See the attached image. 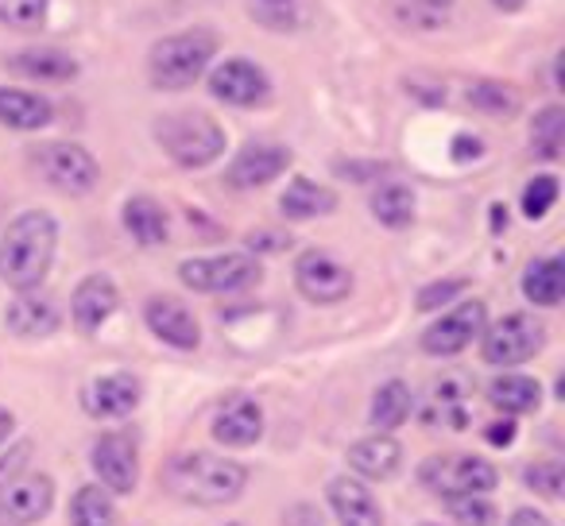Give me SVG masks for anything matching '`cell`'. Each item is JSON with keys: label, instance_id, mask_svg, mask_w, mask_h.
<instances>
[{"label": "cell", "instance_id": "cell-20", "mask_svg": "<svg viewBox=\"0 0 565 526\" xmlns=\"http://www.w3.org/2000/svg\"><path fill=\"white\" fill-rule=\"evenodd\" d=\"M4 325H9L17 337H51L58 330V307L47 294L20 291L12 299V307L4 310Z\"/></svg>", "mask_w": 565, "mask_h": 526}, {"label": "cell", "instance_id": "cell-21", "mask_svg": "<svg viewBox=\"0 0 565 526\" xmlns=\"http://www.w3.org/2000/svg\"><path fill=\"white\" fill-rule=\"evenodd\" d=\"M349 464L369 480H392L403 464V446L392 433H372V438H361L356 446H349Z\"/></svg>", "mask_w": 565, "mask_h": 526}, {"label": "cell", "instance_id": "cell-8", "mask_svg": "<svg viewBox=\"0 0 565 526\" xmlns=\"http://www.w3.org/2000/svg\"><path fill=\"white\" fill-rule=\"evenodd\" d=\"M179 279L190 291L202 294H233L244 287L259 283V259L244 256V251H225V256H205V259H182Z\"/></svg>", "mask_w": 565, "mask_h": 526}, {"label": "cell", "instance_id": "cell-19", "mask_svg": "<svg viewBox=\"0 0 565 526\" xmlns=\"http://www.w3.org/2000/svg\"><path fill=\"white\" fill-rule=\"evenodd\" d=\"M326 495H330V511L338 515V526H384V511H380L372 487L361 484V480H330Z\"/></svg>", "mask_w": 565, "mask_h": 526}, {"label": "cell", "instance_id": "cell-38", "mask_svg": "<svg viewBox=\"0 0 565 526\" xmlns=\"http://www.w3.org/2000/svg\"><path fill=\"white\" fill-rule=\"evenodd\" d=\"M554 202H557V179H554V174H539L534 182H526V190H523V213L531 221L546 217V213L554 210Z\"/></svg>", "mask_w": 565, "mask_h": 526}, {"label": "cell", "instance_id": "cell-22", "mask_svg": "<svg viewBox=\"0 0 565 526\" xmlns=\"http://www.w3.org/2000/svg\"><path fill=\"white\" fill-rule=\"evenodd\" d=\"M55 109H51L47 97L28 94V89H0V125L17 128V132H40L51 125Z\"/></svg>", "mask_w": 565, "mask_h": 526}, {"label": "cell", "instance_id": "cell-3", "mask_svg": "<svg viewBox=\"0 0 565 526\" xmlns=\"http://www.w3.org/2000/svg\"><path fill=\"white\" fill-rule=\"evenodd\" d=\"M213 55H217V35L205 32V28L167 35L151 47L148 78L156 89H186L210 71Z\"/></svg>", "mask_w": 565, "mask_h": 526}, {"label": "cell", "instance_id": "cell-15", "mask_svg": "<svg viewBox=\"0 0 565 526\" xmlns=\"http://www.w3.org/2000/svg\"><path fill=\"white\" fill-rule=\"evenodd\" d=\"M213 438L228 449H244V446H256L264 438V410H259L256 399L248 395H233L217 407L213 415Z\"/></svg>", "mask_w": 565, "mask_h": 526}, {"label": "cell", "instance_id": "cell-44", "mask_svg": "<svg viewBox=\"0 0 565 526\" xmlns=\"http://www.w3.org/2000/svg\"><path fill=\"white\" fill-rule=\"evenodd\" d=\"M12 426H17V418H12V410H4V407H0V441H9Z\"/></svg>", "mask_w": 565, "mask_h": 526}, {"label": "cell", "instance_id": "cell-32", "mask_svg": "<svg viewBox=\"0 0 565 526\" xmlns=\"http://www.w3.org/2000/svg\"><path fill=\"white\" fill-rule=\"evenodd\" d=\"M465 395H469V384L461 376H446L441 384H434V399L430 410H426V422L441 410V422H449L454 430H465Z\"/></svg>", "mask_w": 565, "mask_h": 526}, {"label": "cell", "instance_id": "cell-37", "mask_svg": "<svg viewBox=\"0 0 565 526\" xmlns=\"http://www.w3.org/2000/svg\"><path fill=\"white\" fill-rule=\"evenodd\" d=\"M449 518L457 526H495V507L480 495H449Z\"/></svg>", "mask_w": 565, "mask_h": 526}, {"label": "cell", "instance_id": "cell-35", "mask_svg": "<svg viewBox=\"0 0 565 526\" xmlns=\"http://www.w3.org/2000/svg\"><path fill=\"white\" fill-rule=\"evenodd\" d=\"M0 24L17 32H35L47 24V0H0Z\"/></svg>", "mask_w": 565, "mask_h": 526}, {"label": "cell", "instance_id": "cell-33", "mask_svg": "<svg viewBox=\"0 0 565 526\" xmlns=\"http://www.w3.org/2000/svg\"><path fill=\"white\" fill-rule=\"evenodd\" d=\"M562 143H565V112L557 105L542 109L534 117V128H531V148L539 159H557L562 155Z\"/></svg>", "mask_w": 565, "mask_h": 526}, {"label": "cell", "instance_id": "cell-46", "mask_svg": "<svg viewBox=\"0 0 565 526\" xmlns=\"http://www.w3.org/2000/svg\"><path fill=\"white\" fill-rule=\"evenodd\" d=\"M228 526H244V523H228Z\"/></svg>", "mask_w": 565, "mask_h": 526}, {"label": "cell", "instance_id": "cell-29", "mask_svg": "<svg viewBox=\"0 0 565 526\" xmlns=\"http://www.w3.org/2000/svg\"><path fill=\"white\" fill-rule=\"evenodd\" d=\"M523 294L526 302L534 307H557L565 294V268L557 256H546V259H534L531 268L523 271Z\"/></svg>", "mask_w": 565, "mask_h": 526}, {"label": "cell", "instance_id": "cell-31", "mask_svg": "<svg viewBox=\"0 0 565 526\" xmlns=\"http://www.w3.org/2000/svg\"><path fill=\"white\" fill-rule=\"evenodd\" d=\"M71 526H117V507L102 484H86L74 492Z\"/></svg>", "mask_w": 565, "mask_h": 526}, {"label": "cell", "instance_id": "cell-39", "mask_svg": "<svg viewBox=\"0 0 565 526\" xmlns=\"http://www.w3.org/2000/svg\"><path fill=\"white\" fill-rule=\"evenodd\" d=\"M461 291H465V279H441V283L423 287V294H418V310H438V307H446V302H454Z\"/></svg>", "mask_w": 565, "mask_h": 526}, {"label": "cell", "instance_id": "cell-30", "mask_svg": "<svg viewBox=\"0 0 565 526\" xmlns=\"http://www.w3.org/2000/svg\"><path fill=\"white\" fill-rule=\"evenodd\" d=\"M372 217L387 228H407L415 221V194L403 182H387L372 194Z\"/></svg>", "mask_w": 565, "mask_h": 526}, {"label": "cell", "instance_id": "cell-17", "mask_svg": "<svg viewBox=\"0 0 565 526\" xmlns=\"http://www.w3.org/2000/svg\"><path fill=\"white\" fill-rule=\"evenodd\" d=\"M117 302H120V291L109 276H86L74 287V299H71L74 325H78L82 333H97L113 318Z\"/></svg>", "mask_w": 565, "mask_h": 526}, {"label": "cell", "instance_id": "cell-9", "mask_svg": "<svg viewBox=\"0 0 565 526\" xmlns=\"http://www.w3.org/2000/svg\"><path fill=\"white\" fill-rule=\"evenodd\" d=\"M295 287H299L302 299L318 302V307H333V302H345L353 294V271L341 264L330 251H302L299 264H295Z\"/></svg>", "mask_w": 565, "mask_h": 526}, {"label": "cell", "instance_id": "cell-27", "mask_svg": "<svg viewBox=\"0 0 565 526\" xmlns=\"http://www.w3.org/2000/svg\"><path fill=\"white\" fill-rule=\"evenodd\" d=\"M125 228L136 244L143 248H156V244H167L171 236V225H167V213L156 197H128L125 202Z\"/></svg>", "mask_w": 565, "mask_h": 526}, {"label": "cell", "instance_id": "cell-7", "mask_svg": "<svg viewBox=\"0 0 565 526\" xmlns=\"http://www.w3.org/2000/svg\"><path fill=\"white\" fill-rule=\"evenodd\" d=\"M480 337H484L480 353H484L488 364H495V368H515V364H526L542 353V345H546V325L531 314H508L495 325H484Z\"/></svg>", "mask_w": 565, "mask_h": 526}, {"label": "cell", "instance_id": "cell-4", "mask_svg": "<svg viewBox=\"0 0 565 526\" xmlns=\"http://www.w3.org/2000/svg\"><path fill=\"white\" fill-rule=\"evenodd\" d=\"M156 140L167 155L179 167H205L225 151V132L213 117L198 109H182V112H163L156 120Z\"/></svg>", "mask_w": 565, "mask_h": 526}, {"label": "cell", "instance_id": "cell-26", "mask_svg": "<svg viewBox=\"0 0 565 526\" xmlns=\"http://www.w3.org/2000/svg\"><path fill=\"white\" fill-rule=\"evenodd\" d=\"M279 210H282V217H291V221L326 217V213L338 210V194H333L330 186H318V182H310V179H295L291 186L282 190Z\"/></svg>", "mask_w": 565, "mask_h": 526}, {"label": "cell", "instance_id": "cell-1", "mask_svg": "<svg viewBox=\"0 0 565 526\" xmlns=\"http://www.w3.org/2000/svg\"><path fill=\"white\" fill-rule=\"evenodd\" d=\"M58 248V225L51 213L28 210L0 236V279L17 291H35L47 279Z\"/></svg>", "mask_w": 565, "mask_h": 526}, {"label": "cell", "instance_id": "cell-6", "mask_svg": "<svg viewBox=\"0 0 565 526\" xmlns=\"http://www.w3.org/2000/svg\"><path fill=\"white\" fill-rule=\"evenodd\" d=\"M418 480L430 487L434 495L449 500V495H488L500 484V472L492 461L472 453H454V457H430L418 469Z\"/></svg>", "mask_w": 565, "mask_h": 526}, {"label": "cell", "instance_id": "cell-28", "mask_svg": "<svg viewBox=\"0 0 565 526\" xmlns=\"http://www.w3.org/2000/svg\"><path fill=\"white\" fill-rule=\"evenodd\" d=\"M411 407H415V395H411V387L403 384V379H387V384L372 395V415H369L372 430H376V433L399 430V426L411 418Z\"/></svg>", "mask_w": 565, "mask_h": 526}, {"label": "cell", "instance_id": "cell-24", "mask_svg": "<svg viewBox=\"0 0 565 526\" xmlns=\"http://www.w3.org/2000/svg\"><path fill=\"white\" fill-rule=\"evenodd\" d=\"M9 66L35 82H71L78 74V63L58 47H24L9 58Z\"/></svg>", "mask_w": 565, "mask_h": 526}, {"label": "cell", "instance_id": "cell-41", "mask_svg": "<svg viewBox=\"0 0 565 526\" xmlns=\"http://www.w3.org/2000/svg\"><path fill=\"white\" fill-rule=\"evenodd\" d=\"M484 438L492 441V446H511V441H515V422H511V418H503V422H492Z\"/></svg>", "mask_w": 565, "mask_h": 526}, {"label": "cell", "instance_id": "cell-36", "mask_svg": "<svg viewBox=\"0 0 565 526\" xmlns=\"http://www.w3.org/2000/svg\"><path fill=\"white\" fill-rule=\"evenodd\" d=\"M526 487L539 492L542 500H562L565 492V464L562 461H534L531 469L523 472Z\"/></svg>", "mask_w": 565, "mask_h": 526}, {"label": "cell", "instance_id": "cell-5", "mask_svg": "<svg viewBox=\"0 0 565 526\" xmlns=\"http://www.w3.org/2000/svg\"><path fill=\"white\" fill-rule=\"evenodd\" d=\"M32 167L40 171V179L47 186H55L58 194H71V197H82L102 182V167L97 159L89 155L86 148L78 143H63V140H51V143H40L32 151Z\"/></svg>", "mask_w": 565, "mask_h": 526}, {"label": "cell", "instance_id": "cell-2", "mask_svg": "<svg viewBox=\"0 0 565 526\" xmlns=\"http://www.w3.org/2000/svg\"><path fill=\"white\" fill-rule=\"evenodd\" d=\"M163 487L190 507H225L248 487V469L233 457L179 453L174 461H167Z\"/></svg>", "mask_w": 565, "mask_h": 526}, {"label": "cell", "instance_id": "cell-34", "mask_svg": "<svg viewBox=\"0 0 565 526\" xmlns=\"http://www.w3.org/2000/svg\"><path fill=\"white\" fill-rule=\"evenodd\" d=\"M469 101L472 109L488 112V117H515L519 112V94L503 82H472Z\"/></svg>", "mask_w": 565, "mask_h": 526}, {"label": "cell", "instance_id": "cell-11", "mask_svg": "<svg viewBox=\"0 0 565 526\" xmlns=\"http://www.w3.org/2000/svg\"><path fill=\"white\" fill-rule=\"evenodd\" d=\"M97 480L109 495H132L140 480V449L128 433H102L89 449Z\"/></svg>", "mask_w": 565, "mask_h": 526}, {"label": "cell", "instance_id": "cell-43", "mask_svg": "<svg viewBox=\"0 0 565 526\" xmlns=\"http://www.w3.org/2000/svg\"><path fill=\"white\" fill-rule=\"evenodd\" d=\"M508 526H550V518L542 515V511H534V507H519L515 515L508 518Z\"/></svg>", "mask_w": 565, "mask_h": 526}, {"label": "cell", "instance_id": "cell-40", "mask_svg": "<svg viewBox=\"0 0 565 526\" xmlns=\"http://www.w3.org/2000/svg\"><path fill=\"white\" fill-rule=\"evenodd\" d=\"M248 244L252 248H264V251H279V248H287V244H291V236H279V233H252L248 236Z\"/></svg>", "mask_w": 565, "mask_h": 526}, {"label": "cell", "instance_id": "cell-45", "mask_svg": "<svg viewBox=\"0 0 565 526\" xmlns=\"http://www.w3.org/2000/svg\"><path fill=\"white\" fill-rule=\"evenodd\" d=\"M495 9H503V12H515V9H523L526 0H492Z\"/></svg>", "mask_w": 565, "mask_h": 526}, {"label": "cell", "instance_id": "cell-14", "mask_svg": "<svg viewBox=\"0 0 565 526\" xmlns=\"http://www.w3.org/2000/svg\"><path fill=\"white\" fill-rule=\"evenodd\" d=\"M287 167H291V151L282 148V143H248V148L236 151V159L228 163L225 182L236 190H256V186H267L271 179H279Z\"/></svg>", "mask_w": 565, "mask_h": 526}, {"label": "cell", "instance_id": "cell-16", "mask_svg": "<svg viewBox=\"0 0 565 526\" xmlns=\"http://www.w3.org/2000/svg\"><path fill=\"white\" fill-rule=\"evenodd\" d=\"M82 407L89 418H125L140 407V379L128 372H113L94 384H86L82 391Z\"/></svg>", "mask_w": 565, "mask_h": 526}, {"label": "cell", "instance_id": "cell-25", "mask_svg": "<svg viewBox=\"0 0 565 526\" xmlns=\"http://www.w3.org/2000/svg\"><path fill=\"white\" fill-rule=\"evenodd\" d=\"M488 402L503 415H531L542 402V387L539 379L519 376V372H503L488 384Z\"/></svg>", "mask_w": 565, "mask_h": 526}, {"label": "cell", "instance_id": "cell-18", "mask_svg": "<svg viewBox=\"0 0 565 526\" xmlns=\"http://www.w3.org/2000/svg\"><path fill=\"white\" fill-rule=\"evenodd\" d=\"M143 318H148V330L156 333L163 345L182 348V353L198 348V341H202V330H198L194 314H190L179 299H167V294L163 299H151L148 310H143Z\"/></svg>", "mask_w": 565, "mask_h": 526}, {"label": "cell", "instance_id": "cell-23", "mask_svg": "<svg viewBox=\"0 0 565 526\" xmlns=\"http://www.w3.org/2000/svg\"><path fill=\"white\" fill-rule=\"evenodd\" d=\"M248 17L267 32H307L315 24V0H248Z\"/></svg>", "mask_w": 565, "mask_h": 526}, {"label": "cell", "instance_id": "cell-12", "mask_svg": "<svg viewBox=\"0 0 565 526\" xmlns=\"http://www.w3.org/2000/svg\"><path fill=\"white\" fill-rule=\"evenodd\" d=\"M488 325V310L484 302H461L457 310H449V314H441L434 325H426L423 333V348L430 356H457L465 353V348L472 345V341L484 333Z\"/></svg>", "mask_w": 565, "mask_h": 526}, {"label": "cell", "instance_id": "cell-13", "mask_svg": "<svg viewBox=\"0 0 565 526\" xmlns=\"http://www.w3.org/2000/svg\"><path fill=\"white\" fill-rule=\"evenodd\" d=\"M210 94L236 109H252L271 97V78L264 74V66L248 63V58H228L210 74Z\"/></svg>", "mask_w": 565, "mask_h": 526}, {"label": "cell", "instance_id": "cell-10", "mask_svg": "<svg viewBox=\"0 0 565 526\" xmlns=\"http://www.w3.org/2000/svg\"><path fill=\"white\" fill-rule=\"evenodd\" d=\"M55 503V484L43 472L0 480V526H35Z\"/></svg>", "mask_w": 565, "mask_h": 526}, {"label": "cell", "instance_id": "cell-42", "mask_svg": "<svg viewBox=\"0 0 565 526\" xmlns=\"http://www.w3.org/2000/svg\"><path fill=\"white\" fill-rule=\"evenodd\" d=\"M480 151H484V143H480L477 136H457V140H454V159H457V163H465L469 155L477 159Z\"/></svg>", "mask_w": 565, "mask_h": 526}]
</instances>
